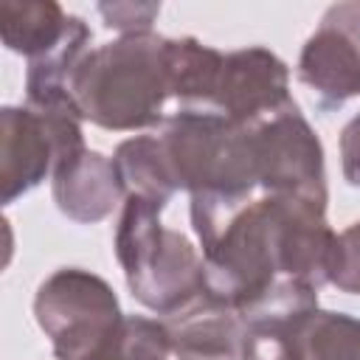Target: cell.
Instances as JSON below:
<instances>
[{
  "label": "cell",
  "mask_w": 360,
  "mask_h": 360,
  "mask_svg": "<svg viewBox=\"0 0 360 360\" xmlns=\"http://www.w3.org/2000/svg\"><path fill=\"white\" fill-rule=\"evenodd\" d=\"M188 211L202 248L205 295L239 315L290 281L315 290L332 284L338 233L326 205L262 194L236 205L191 200Z\"/></svg>",
  "instance_id": "obj_1"
},
{
  "label": "cell",
  "mask_w": 360,
  "mask_h": 360,
  "mask_svg": "<svg viewBox=\"0 0 360 360\" xmlns=\"http://www.w3.org/2000/svg\"><path fill=\"white\" fill-rule=\"evenodd\" d=\"M166 45L169 37L138 31L90 48L70 79L79 115L107 132L160 127L172 101Z\"/></svg>",
  "instance_id": "obj_2"
},
{
  "label": "cell",
  "mask_w": 360,
  "mask_h": 360,
  "mask_svg": "<svg viewBox=\"0 0 360 360\" xmlns=\"http://www.w3.org/2000/svg\"><path fill=\"white\" fill-rule=\"evenodd\" d=\"M166 208L143 197H127L115 225V259L138 304L155 315H177L205 292V270L197 248L160 222Z\"/></svg>",
  "instance_id": "obj_3"
},
{
  "label": "cell",
  "mask_w": 360,
  "mask_h": 360,
  "mask_svg": "<svg viewBox=\"0 0 360 360\" xmlns=\"http://www.w3.org/2000/svg\"><path fill=\"white\" fill-rule=\"evenodd\" d=\"M155 135L177 191L191 200L236 205L259 188L248 127L211 110H174Z\"/></svg>",
  "instance_id": "obj_4"
},
{
  "label": "cell",
  "mask_w": 360,
  "mask_h": 360,
  "mask_svg": "<svg viewBox=\"0 0 360 360\" xmlns=\"http://www.w3.org/2000/svg\"><path fill=\"white\" fill-rule=\"evenodd\" d=\"M82 115L73 110H0V200L11 205L87 149Z\"/></svg>",
  "instance_id": "obj_5"
},
{
  "label": "cell",
  "mask_w": 360,
  "mask_h": 360,
  "mask_svg": "<svg viewBox=\"0 0 360 360\" xmlns=\"http://www.w3.org/2000/svg\"><path fill=\"white\" fill-rule=\"evenodd\" d=\"M34 318L56 360H82L124 321V312L115 290L101 276L59 267L37 287Z\"/></svg>",
  "instance_id": "obj_6"
},
{
  "label": "cell",
  "mask_w": 360,
  "mask_h": 360,
  "mask_svg": "<svg viewBox=\"0 0 360 360\" xmlns=\"http://www.w3.org/2000/svg\"><path fill=\"white\" fill-rule=\"evenodd\" d=\"M248 129L253 138L256 180L264 194L301 197L318 205L329 202L323 143L295 101Z\"/></svg>",
  "instance_id": "obj_7"
},
{
  "label": "cell",
  "mask_w": 360,
  "mask_h": 360,
  "mask_svg": "<svg viewBox=\"0 0 360 360\" xmlns=\"http://www.w3.org/2000/svg\"><path fill=\"white\" fill-rule=\"evenodd\" d=\"M292 101L290 68L278 53L264 45L225 53L211 112H219L239 127H253Z\"/></svg>",
  "instance_id": "obj_8"
},
{
  "label": "cell",
  "mask_w": 360,
  "mask_h": 360,
  "mask_svg": "<svg viewBox=\"0 0 360 360\" xmlns=\"http://www.w3.org/2000/svg\"><path fill=\"white\" fill-rule=\"evenodd\" d=\"M166 326L174 360H250L253 354V332L242 315L205 292Z\"/></svg>",
  "instance_id": "obj_9"
},
{
  "label": "cell",
  "mask_w": 360,
  "mask_h": 360,
  "mask_svg": "<svg viewBox=\"0 0 360 360\" xmlns=\"http://www.w3.org/2000/svg\"><path fill=\"white\" fill-rule=\"evenodd\" d=\"M295 76L315 96L318 110H338L360 98V51L346 34L321 22L298 53Z\"/></svg>",
  "instance_id": "obj_10"
},
{
  "label": "cell",
  "mask_w": 360,
  "mask_h": 360,
  "mask_svg": "<svg viewBox=\"0 0 360 360\" xmlns=\"http://www.w3.org/2000/svg\"><path fill=\"white\" fill-rule=\"evenodd\" d=\"M51 194L56 208L82 225L107 219L112 208L127 200L112 158L96 149H84L73 160L62 163L51 177Z\"/></svg>",
  "instance_id": "obj_11"
},
{
  "label": "cell",
  "mask_w": 360,
  "mask_h": 360,
  "mask_svg": "<svg viewBox=\"0 0 360 360\" xmlns=\"http://www.w3.org/2000/svg\"><path fill=\"white\" fill-rule=\"evenodd\" d=\"M273 338L281 360H360V318L332 309H309Z\"/></svg>",
  "instance_id": "obj_12"
},
{
  "label": "cell",
  "mask_w": 360,
  "mask_h": 360,
  "mask_svg": "<svg viewBox=\"0 0 360 360\" xmlns=\"http://www.w3.org/2000/svg\"><path fill=\"white\" fill-rule=\"evenodd\" d=\"M73 14L53 0H3L0 39L11 53L39 59L51 53L68 34Z\"/></svg>",
  "instance_id": "obj_13"
},
{
  "label": "cell",
  "mask_w": 360,
  "mask_h": 360,
  "mask_svg": "<svg viewBox=\"0 0 360 360\" xmlns=\"http://www.w3.org/2000/svg\"><path fill=\"white\" fill-rule=\"evenodd\" d=\"M169 87L177 110H211L225 53L197 37H169Z\"/></svg>",
  "instance_id": "obj_14"
},
{
  "label": "cell",
  "mask_w": 360,
  "mask_h": 360,
  "mask_svg": "<svg viewBox=\"0 0 360 360\" xmlns=\"http://www.w3.org/2000/svg\"><path fill=\"white\" fill-rule=\"evenodd\" d=\"M112 163L124 186V197H143L166 208L177 191L158 135H135L121 141L115 146Z\"/></svg>",
  "instance_id": "obj_15"
},
{
  "label": "cell",
  "mask_w": 360,
  "mask_h": 360,
  "mask_svg": "<svg viewBox=\"0 0 360 360\" xmlns=\"http://www.w3.org/2000/svg\"><path fill=\"white\" fill-rule=\"evenodd\" d=\"M169 326L143 315H124V321L82 360H169Z\"/></svg>",
  "instance_id": "obj_16"
},
{
  "label": "cell",
  "mask_w": 360,
  "mask_h": 360,
  "mask_svg": "<svg viewBox=\"0 0 360 360\" xmlns=\"http://www.w3.org/2000/svg\"><path fill=\"white\" fill-rule=\"evenodd\" d=\"M332 287L349 295H360V222H352L338 233V262L332 273Z\"/></svg>",
  "instance_id": "obj_17"
},
{
  "label": "cell",
  "mask_w": 360,
  "mask_h": 360,
  "mask_svg": "<svg viewBox=\"0 0 360 360\" xmlns=\"http://www.w3.org/2000/svg\"><path fill=\"white\" fill-rule=\"evenodd\" d=\"M96 8L104 17V25L118 34L152 31V22L160 14V3H98Z\"/></svg>",
  "instance_id": "obj_18"
},
{
  "label": "cell",
  "mask_w": 360,
  "mask_h": 360,
  "mask_svg": "<svg viewBox=\"0 0 360 360\" xmlns=\"http://www.w3.org/2000/svg\"><path fill=\"white\" fill-rule=\"evenodd\" d=\"M340 172L349 186L360 188V112L340 129Z\"/></svg>",
  "instance_id": "obj_19"
},
{
  "label": "cell",
  "mask_w": 360,
  "mask_h": 360,
  "mask_svg": "<svg viewBox=\"0 0 360 360\" xmlns=\"http://www.w3.org/2000/svg\"><path fill=\"white\" fill-rule=\"evenodd\" d=\"M321 22L338 28L340 34H346L357 51H360V0H346V3H335L323 11Z\"/></svg>",
  "instance_id": "obj_20"
},
{
  "label": "cell",
  "mask_w": 360,
  "mask_h": 360,
  "mask_svg": "<svg viewBox=\"0 0 360 360\" xmlns=\"http://www.w3.org/2000/svg\"><path fill=\"white\" fill-rule=\"evenodd\" d=\"M250 360H281L278 346L273 338H253V354Z\"/></svg>",
  "instance_id": "obj_21"
}]
</instances>
